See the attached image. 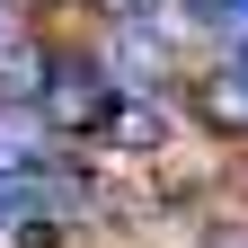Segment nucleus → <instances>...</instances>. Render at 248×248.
<instances>
[{
    "instance_id": "nucleus-1",
    "label": "nucleus",
    "mask_w": 248,
    "mask_h": 248,
    "mask_svg": "<svg viewBox=\"0 0 248 248\" xmlns=\"http://www.w3.org/2000/svg\"><path fill=\"white\" fill-rule=\"evenodd\" d=\"M36 107H45V124H53L62 142H98V124H107V107H115V71H107L98 53H53Z\"/></svg>"
},
{
    "instance_id": "nucleus-2",
    "label": "nucleus",
    "mask_w": 248,
    "mask_h": 248,
    "mask_svg": "<svg viewBox=\"0 0 248 248\" xmlns=\"http://www.w3.org/2000/svg\"><path fill=\"white\" fill-rule=\"evenodd\" d=\"M53 124L36 98H0V177H45L53 169Z\"/></svg>"
},
{
    "instance_id": "nucleus-3",
    "label": "nucleus",
    "mask_w": 248,
    "mask_h": 248,
    "mask_svg": "<svg viewBox=\"0 0 248 248\" xmlns=\"http://www.w3.org/2000/svg\"><path fill=\"white\" fill-rule=\"evenodd\" d=\"M98 142L124 151V160H151V151H169V107L151 98V89H133V98H115V107H107Z\"/></svg>"
},
{
    "instance_id": "nucleus-4",
    "label": "nucleus",
    "mask_w": 248,
    "mask_h": 248,
    "mask_svg": "<svg viewBox=\"0 0 248 248\" xmlns=\"http://www.w3.org/2000/svg\"><path fill=\"white\" fill-rule=\"evenodd\" d=\"M186 107H195V124H204V133H222V142H248V71H239V62L204 71L195 89H186Z\"/></svg>"
},
{
    "instance_id": "nucleus-5",
    "label": "nucleus",
    "mask_w": 248,
    "mask_h": 248,
    "mask_svg": "<svg viewBox=\"0 0 248 248\" xmlns=\"http://www.w3.org/2000/svg\"><path fill=\"white\" fill-rule=\"evenodd\" d=\"M107 71H115L124 89H160V80H169V36H160V18L107 27Z\"/></svg>"
},
{
    "instance_id": "nucleus-6",
    "label": "nucleus",
    "mask_w": 248,
    "mask_h": 248,
    "mask_svg": "<svg viewBox=\"0 0 248 248\" xmlns=\"http://www.w3.org/2000/svg\"><path fill=\"white\" fill-rule=\"evenodd\" d=\"M45 71H53V53H45L36 36L0 45V98H36V89H45Z\"/></svg>"
},
{
    "instance_id": "nucleus-7",
    "label": "nucleus",
    "mask_w": 248,
    "mask_h": 248,
    "mask_svg": "<svg viewBox=\"0 0 248 248\" xmlns=\"http://www.w3.org/2000/svg\"><path fill=\"white\" fill-rule=\"evenodd\" d=\"M107 27H142V18H160V0H98Z\"/></svg>"
},
{
    "instance_id": "nucleus-8",
    "label": "nucleus",
    "mask_w": 248,
    "mask_h": 248,
    "mask_svg": "<svg viewBox=\"0 0 248 248\" xmlns=\"http://www.w3.org/2000/svg\"><path fill=\"white\" fill-rule=\"evenodd\" d=\"M27 222V177H0V231Z\"/></svg>"
},
{
    "instance_id": "nucleus-9",
    "label": "nucleus",
    "mask_w": 248,
    "mask_h": 248,
    "mask_svg": "<svg viewBox=\"0 0 248 248\" xmlns=\"http://www.w3.org/2000/svg\"><path fill=\"white\" fill-rule=\"evenodd\" d=\"M239 71H248V45H239Z\"/></svg>"
}]
</instances>
